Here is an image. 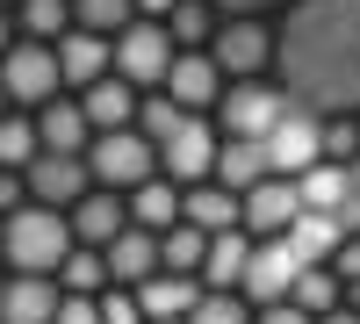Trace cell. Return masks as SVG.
Masks as SVG:
<instances>
[{
  "label": "cell",
  "instance_id": "b9f144b4",
  "mask_svg": "<svg viewBox=\"0 0 360 324\" xmlns=\"http://www.w3.org/2000/svg\"><path fill=\"white\" fill-rule=\"evenodd\" d=\"M317 324H360V310H346V303H339V310H324Z\"/></svg>",
  "mask_w": 360,
  "mask_h": 324
},
{
  "label": "cell",
  "instance_id": "ab89813d",
  "mask_svg": "<svg viewBox=\"0 0 360 324\" xmlns=\"http://www.w3.org/2000/svg\"><path fill=\"white\" fill-rule=\"evenodd\" d=\"M217 15H259V8H281V0H209Z\"/></svg>",
  "mask_w": 360,
  "mask_h": 324
},
{
  "label": "cell",
  "instance_id": "9c48e42d",
  "mask_svg": "<svg viewBox=\"0 0 360 324\" xmlns=\"http://www.w3.org/2000/svg\"><path fill=\"white\" fill-rule=\"evenodd\" d=\"M209 65L224 72V86L231 79H252L259 65H274V37H266L252 15H224L217 37H209Z\"/></svg>",
  "mask_w": 360,
  "mask_h": 324
},
{
  "label": "cell",
  "instance_id": "e575fe53",
  "mask_svg": "<svg viewBox=\"0 0 360 324\" xmlns=\"http://www.w3.org/2000/svg\"><path fill=\"white\" fill-rule=\"evenodd\" d=\"M101 324H144V310H137V288H101Z\"/></svg>",
  "mask_w": 360,
  "mask_h": 324
},
{
  "label": "cell",
  "instance_id": "f35d334b",
  "mask_svg": "<svg viewBox=\"0 0 360 324\" xmlns=\"http://www.w3.org/2000/svg\"><path fill=\"white\" fill-rule=\"evenodd\" d=\"M22 202H29V188H22V173H0V209H8V216H15V209H22Z\"/></svg>",
  "mask_w": 360,
  "mask_h": 324
},
{
  "label": "cell",
  "instance_id": "4fadbf2b",
  "mask_svg": "<svg viewBox=\"0 0 360 324\" xmlns=\"http://www.w3.org/2000/svg\"><path fill=\"white\" fill-rule=\"evenodd\" d=\"M159 94H166L173 108H188V115H202V108H217V101H224V72L209 65V51H180Z\"/></svg>",
  "mask_w": 360,
  "mask_h": 324
},
{
  "label": "cell",
  "instance_id": "d590c367",
  "mask_svg": "<svg viewBox=\"0 0 360 324\" xmlns=\"http://www.w3.org/2000/svg\"><path fill=\"white\" fill-rule=\"evenodd\" d=\"M51 324H101V303L94 296H58V317Z\"/></svg>",
  "mask_w": 360,
  "mask_h": 324
},
{
  "label": "cell",
  "instance_id": "e0dca14e",
  "mask_svg": "<svg viewBox=\"0 0 360 324\" xmlns=\"http://www.w3.org/2000/svg\"><path fill=\"white\" fill-rule=\"evenodd\" d=\"M101 267H108V288H144V281L159 274V238L130 223L123 238H108V245H101Z\"/></svg>",
  "mask_w": 360,
  "mask_h": 324
},
{
  "label": "cell",
  "instance_id": "74e56055",
  "mask_svg": "<svg viewBox=\"0 0 360 324\" xmlns=\"http://www.w3.org/2000/svg\"><path fill=\"white\" fill-rule=\"evenodd\" d=\"M332 274H339V281H360V238H346V245L332 252Z\"/></svg>",
  "mask_w": 360,
  "mask_h": 324
},
{
  "label": "cell",
  "instance_id": "277c9868",
  "mask_svg": "<svg viewBox=\"0 0 360 324\" xmlns=\"http://www.w3.org/2000/svg\"><path fill=\"white\" fill-rule=\"evenodd\" d=\"M217 123H209V115H180V123L152 144V152H159V173H166V181L173 188H195V181H209V173H217Z\"/></svg>",
  "mask_w": 360,
  "mask_h": 324
},
{
  "label": "cell",
  "instance_id": "8992f818",
  "mask_svg": "<svg viewBox=\"0 0 360 324\" xmlns=\"http://www.w3.org/2000/svg\"><path fill=\"white\" fill-rule=\"evenodd\" d=\"M310 259L295 252V238L281 231V238H252V259H245V281H238V296H245L252 310L259 303H288V288H295V274H303Z\"/></svg>",
  "mask_w": 360,
  "mask_h": 324
},
{
  "label": "cell",
  "instance_id": "52a82bcc",
  "mask_svg": "<svg viewBox=\"0 0 360 324\" xmlns=\"http://www.w3.org/2000/svg\"><path fill=\"white\" fill-rule=\"evenodd\" d=\"M259 152H266V173H281V181H303L310 166H324V123L303 108H288L274 130L259 137Z\"/></svg>",
  "mask_w": 360,
  "mask_h": 324
},
{
  "label": "cell",
  "instance_id": "60d3db41",
  "mask_svg": "<svg viewBox=\"0 0 360 324\" xmlns=\"http://www.w3.org/2000/svg\"><path fill=\"white\" fill-rule=\"evenodd\" d=\"M173 8H180V0H137V15H144V22H166Z\"/></svg>",
  "mask_w": 360,
  "mask_h": 324
},
{
  "label": "cell",
  "instance_id": "603a6c76",
  "mask_svg": "<svg viewBox=\"0 0 360 324\" xmlns=\"http://www.w3.org/2000/svg\"><path fill=\"white\" fill-rule=\"evenodd\" d=\"M217 188H231V195H252L259 181H266V152L252 137H224L217 144V173H209Z\"/></svg>",
  "mask_w": 360,
  "mask_h": 324
},
{
  "label": "cell",
  "instance_id": "1f68e13d",
  "mask_svg": "<svg viewBox=\"0 0 360 324\" xmlns=\"http://www.w3.org/2000/svg\"><path fill=\"white\" fill-rule=\"evenodd\" d=\"M72 29V0H22V44H51Z\"/></svg>",
  "mask_w": 360,
  "mask_h": 324
},
{
  "label": "cell",
  "instance_id": "ac0fdd59",
  "mask_svg": "<svg viewBox=\"0 0 360 324\" xmlns=\"http://www.w3.org/2000/svg\"><path fill=\"white\" fill-rule=\"evenodd\" d=\"M29 123H37V144H44V152H72V159H86V144H94V130H86V108L65 101V94L44 101Z\"/></svg>",
  "mask_w": 360,
  "mask_h": 324
},
{
  "label": "cell",
  "instance_id": "ee69618b",
  "mask_svg": "<svg viewBox=\"0 0 360 324\" xmlns=\"http://www.w3.org/2000/svg\"><path fill=\"white\" fill-rule=\"evenodd\" d=\"M0 115H8V94H0Z\"/></svg>",
  "mask_w": 360,
  "mask_h": 324
},
{
  "label": "cell",
  "instance_id": "5b68a950",
  "mask_svg": "<svg viewBox=\"0 0 360 324\" xmlns=\"http://www.w3.org/2000/svg\"><path fill=\"white\" fill-rule=\"evenodd\" d=\"M108 58H115V79H123V86H166V72H173V37H166V22H130L123 29V37H115L108 44Z\"/></svg>",
  "mask_w": 360,
  "mask_h": 324
},
{
  "label": "cell",
  "instance_id": "836d02e7",
  "mask_svg": "<svg viewBox=\"0 0 360 324\" xmlns=\"http://www.w3.org/2000/svg\"><path fill=\"white\" fill-rule=\"evenodd\" d=\"M180 324H252V303L238 288H202V303L180 317Z\"/></svg>",
  "mask_w": 360,
  "mask_h": 324
},
{
  "label": "cell",
  "instance_id": "4316f807",
  "mask_svg": "<svg viewBox=\"0 0 360 324\" xmlns=\"http://www.w3.org/2000/svg\"><path fill=\"white\" fill-rule=\"evenodd\" d=\"M137 22V0H72V29H86V37H123V29Z\"/></svg>",
  "mask_w": 360,
  "mask_h": 324
},
{
  "label": "cell",
  "instance_id": "d6a6232c",
  "mask_svg": "<svg viewBox=\"0 0 360 324\" xmlns=\"http://www.w3.org/2000/svg\"><path fill=\"white\" fill-rule=\"evenodd\" d=\"M37 152H44V144H37V123H29V115H0V173H29V166H37Z\"/></svg>",
  "mask_w": 360,
  "mask_h": 324
},
{
  "label": "cell",
  "instance_id": "7402d4cb",
  "mask_svg": "<svg viewBox=\"0 0 360 324\" xmlns=\"http://www.w3.org/2000/svg\"><path fill=\"white\" fill-rule=\"evenodd\" d=\"M245 259H252V231H217L209 238V252H202V288H238L245 281Z\"/></svg>",
  "mask_w": 360,
  "mask_h": 324
},
{
  "label": "cell",
  "instance_id": "8d00e7d4",
  "mask_svg": "<svg viewBox=\"0 0 360 324\" xmlns=\"http://www.w3.org/2000/svg\"><path fill=\"white\" fill-rule=\"evenodd\" d=\"M252 324H317V317H303L295 303H259V310H252Z\"/></svg>",
  "mask_w": 360,
  "mask_h": 324
},
{
  "label": "cell",
  "instance_id": "bcb514c9",
  "mask_svg": "<svg viewBox=\"0 0 360 324\" xmlns=\"http://www.w3.org/2000/svg\"><path fill=\"white\" fill-rule=\"evenodd\" d=\"M0 288H8V281H0Z\"/></svg>",
  "mask_w": 360,
  "mask_h": 324
},
{
  "label": "cell",
  "instance_id": "7bdbcfd3",
  "mask_svg": "<svg viewBox=\"0 0 360 324\" xmlns=\"http://www.w3.org/2000/svg\"><path fill=\"white\" fill-rule=\"evenodd\" d=\"M8 51H15V44H8V22H0V58H8Z\"/></svg>",
  "mask_w": 360,
  "mask_h": 324
},
{
  "label": "cell",
  "instance_id": "6da1fadb",
  "mask_svg": "<svg viewBox=\"0 0 360 324\" xmlns=\"http://www.w3.org/2000/svg\"><path fill=\"white\" fill-rule=\"evenodd\" d=\"M281 101L332 123L360 115V0H288V22L274 37Z\"/></svg>",
  "mask_w": 360,
  "mask_h": 324
},
{
  "label": "cell",
  "instance_id": "7a4b0ae2",
  "mask_svg": "<svg viewBox=\"0 0 360 324\" xmlns=\"http://www.w3.org/2000/svg\"><path fill=\"white\" fill-rule=\"evenodd\" d=\"M0 252L15 259V274H44V281H58V267H65V252H72V223H65V209L22 202V209L0 223Z\"/></svg>",
  "mask_w": 360,
  "mask_h": 324
},
{
  "label": "cell",
  "instance_id": "30bf717a",
  "mask_svg": "<svg viewBox=\"0 0 360 324\" xmlns=\"http://www.w3.org/2000/svg\"><path fill=\"white\" fill-rule=\"evenodd\" d=\"M0 94L22 101V108H44V101L65 94V86H58V58H51V44H15L8 58H0Z\"/></svg>",
  "mask_w": 360,
  "mask_h": 324
},
{
  "label": "cell",
  "instance_id": "8fae6325",
  "mask_svg": "<svg viewBox=\"0 0 360 324\" xmlns=\"http://www.w3.org/2000/svg\"><path fill=\"white\" fill-rule=\"evenodd\" d=\"M22 188H29V202H44V209H72V202L94 188V173L72 152H37V166L22 173Z\"/></svg>",
  "mask_w": 360,
  "mask_h": 324
},
{
  "label": "cell",
  "instance_id": "484cf974",
  "mask_svg": "<svg viewBox=\"0 0 360 324\" xmlns=\"http://www.w3.org/2000/svg\"><path fill=\"white\" fill-rule=\"evenodd\" d=\"M288 238H295V252L310 259V267H332V252L346 245V231H339V216H317V209H303L288 223Z\"/></svg>",
  "mask_w": 360,
  "mask_h": 324
},
{
  "label": "cell",
  "instance_id": "f1b7e54d",
  "mask_svg": "<svg viewBox=\"0 0 360 324\" xmlns=\"http://www.w3.org/2000/svg\"><path fill=\"white\" fill-rule=\"evenodd\" d=\"M202 252H209V231L173 223L166 238H159V274H202Z\"/></svg>",
  "mask_w": 360,
  "mask_h": 324
},
{
  "label": "cell",
  "instance_id": "ba28073f",
  "mask_svg": "<svg viewBox=\"0 0 360 324\" xmlns=\"http://www.w3.org/2000/svg\"><path fill=\"white\" fill-rule=\"evenodd\" d=\"M288 115V101H281V86H259V79H231L224 86V101H217V137H266Z\"/></svg>",
  "mask_w": 360,
  "mask_h": 324
},
{
  "label": "cell",
  "instance_id": "d4e9b609",
  "mask_svg": "<svg viewBox=\"0 0 360 324\" xmlns=\"http://www.w3.org/2000/svg\"><path fill=\"white\" fill-rule=\"evenodd\" d=\"M295 195H303V209H317V216H339L346 202L360 195L353 181H346V166H310L303 181H295Z\"/></svg>",
  "mask_w": 360,
  "mask_h": 324
},
{
  "label": "cell",
  "instance_id": "cb8c5ba5",
  "mask_svg": "<svg viewBox=\"0 0 360 324\" xmlns=\"http://www.w3.org/2000/svg\"><path fill=\"white\" fill-rule=\"evenodd\" d=\"M130 223L152 231V238H166V231L180 223V188L166 181V173H152L144 188H130Z\"/></svg>",
  "mask_w": 360,
  "mask_h": 324
},
{
  "label": "cell",
  "instance_id": "7c38bea8",
  "mask_svg": "<svg viewBox=\"0 0 360 324\" xmlns=\"http://www.w3.org/2000/svg\"><path fill=\"white\" fill-rule=\"evenodd\" d=\"M65 223H72V245H108V238H123L130 231V202L123 195H108V188H86L72 209H65Z\"/></svg>",
  "mask_w": 360,
  "mask_h": 324
},
{
  "label": "cell",
  "instance_id": "3957f363",
  "mask_svg": "<svg viewBox=\"0 0 360 324\" xmlns=\"http://www.w3.org/2000/svg\"><path fill=\"white\" fill-rule=\"evenodd\" d=\"M86 173H94V188L130 195V188H144L159 173V152L144 144V130H108V137L86 144Z\"/></svg>",
  "mask_w": 360,
  "mask_h": 324
},
{
  "label": "cell",
  "instance_id": "2e32d148",
  "mask_svg": "<svg viewBox=\"0 0 360 324\" xmlns=\"http://www.w3.org/2000/svg\"><path fill=\"white\" fill-rule=\"evenodd\" d=\"M295 216H303V195H295V181H281V173H266V181L245 195V231L252 238H281Z\"/></svg>",
  "mask_w": 360,
  "mask_h": 324
},
{
  "label": "cell",
  "instance_id": "5bb4252c",
  "mask_svg": "<svg viewBox=\"0 0 360 324\" xmlns=\"http://www.w3.org/2000/svg\"><path fill=\"white\" fill-rule=\"evenodd\" d=\"M51 58H58V86H94V79H108L115 72V58H108V37H86V29H65V37L51 44Z\"/></svg>",
  "mask_w": 360,
  "mask_h": 324
},
{
  "label": "cell",
  "instance_id": "4dcf8cb0",
  "mask_svg": "<svg viewBox=\"0 0 360 324\" xmlns=\"http://www.w3.org/2000/svg\"><path fill=\"white\" fill-rule=\"evenodd\" d=\"M288 303L303 310V317L339 310V274H332V267H303V274H295V288H288Z\"/></svg>",
  "mask_w": 360,
  "mask_h": 324
},
{
  "label": "cell",
  "instance_id": "d6986e66",
  "mask_svg": "<svg viewBox=\"0 0 360 324\" xmlns=\"http://www.w3.org/2000/svg\"><path fill=\"white\" fill-rule=\"evenodd\" d=\"M79 108H86V130H94V137H108V130H137V86H123L115 72L86 86Z\"/></svg>",
  "mask_w": 360,
  "mask_h": 324
},
{
  "label": "cell",
  "instance_id": "9a60e30c",
  "mask_svg": "<svg viewBox=\"0 0 360 324\" xmlns=\"http://www.w3.org/2000/svg\"><path fill=\"white\" fill-rule=\"evenodd\" d=\"M180 223H195V231H245V195H231L217 181H195V188H180Z\"/></svg>",
  "mask_w": 360,
  "mask_h": 324
},
{
  "label": "cell",
  "instance_id": "83f0119b",
  "mask_svg": "<svg viewBox=\"0 0 360 324\" xmlns=\"http://www.w3.org/2000/svg\"><path fill=\"white\" fill-rule=\"evenodd\" d=\"M166 37H173V51H209V37H217V8H209V0H180V8L166 15Z\"/></svg>",
  "mask_w": 360,
  "mask_h": 324
},
{
  "label": "cell",
  "instance_id": "f6af8a7d",
  "mask_svg": "<svg viewBox=\"0 0 360 324\" xmlns=\"http://www.w3.org/2000/svg\"><path fill=\"white\" fill-rule=\"evenodd\" d=\"M0 8H8V0H0ZM15 8H22V0H15Z\"/></svg>",
  "mask_w": 360,
  "mask_h": 324
},
{
  "label": "cell",
  "instance_id": "f546056e",
  "mask_svg": "<svg viewBox=\"0 0 360 324\" xmlns=\"http://www.w3.org/2000/svg\"><path fill=\"white\" fill-rule=\"evenodd\" d=\"M101 288H108L101 252H94V245H72L65 267H58V296H101Z\"/></svg>",
  "mask_w": 360,
  "mask_h": 324
},
{
  "label": "cell",
  "instance_id": "44dd1931",
  "mask_svg": "<svg viewBox=\"0 0 360 324\" xmlns=\"http://www.w3.org/2000/svg\"><path fill=\"white\" fill-rule=\"evenodd\" d=\"M58 317V281L44 274H15L0 288V324H51Z\"/></svg>",
  "mask_w": 360,
  "mask_h": 324
},
{
  "label": "cell",
  "instance_id": "ffe728a7",
  "mask_svg": "<svg viewBox=\"0 0 360 324\" xmlns=\"http://www.w3.org/2000/svg\"><path fill=\"white\" fill-rule=\"evenodd\" d=\"M195 303H202V281H195V274H152V281L137 288V310H144V324H180Z\"/></svg>",
  "mask_w": 360,
  "mask_h": 324
}]
</instances>
